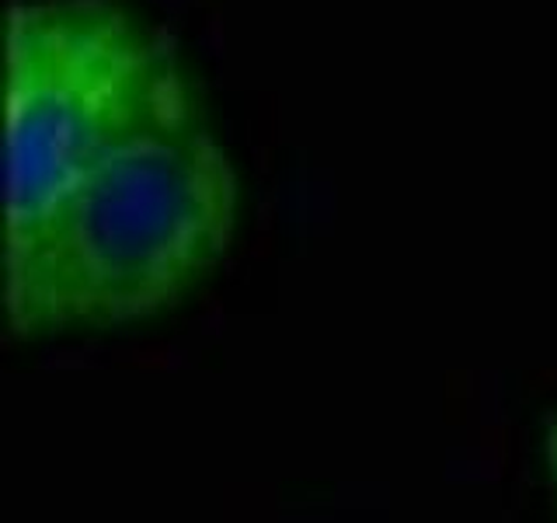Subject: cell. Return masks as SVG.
<instances>
[{
    "instance_id": "cell-3",
    "label": "cell",
    "mask_w": 557,
    "mask_h": 523,
    "mask_svg": "<svg viewBox=\"0 0 557 523\" xmlns=\"http://www.w3.org/2000/svg\"><path fill=\"white\" fill-rule=\"evenodd\" d=\"M544 450H547V467H550V478L557 488V415L547 423V436H544Z\"/></svg>"
},
{
    "instance_id": "cell-1",
    "label": "cell",
    "mask_w": 557,
    "mask_h": 523,
    "mask_svg": "<svg viewBox=\"0 0 557 523\" xmlns=\"http://www.w3.org/2000/svg\"><path fill=\"white\" fill-rule=\"evenodd\" d=\"M240 185L199 101L153 122L8 238L14 336L144 321L231 248Z\"/></svg>"
},
{
    "instance_id": "cell-2",
    "label": "cell",
    "mask_w": 557,
    "mask_h": 523,
    "mask_svg": "<svg viewBox=\"0 0 557 523\" xmlns=\"http://www.w3.org/2000/svg\"><path fill=\"white\" fill-rule=\"evenodd\" d=\"M196 105L164 39L112 0H11L8 238L98 161Z\"/></svg>"
}]
</instances>
